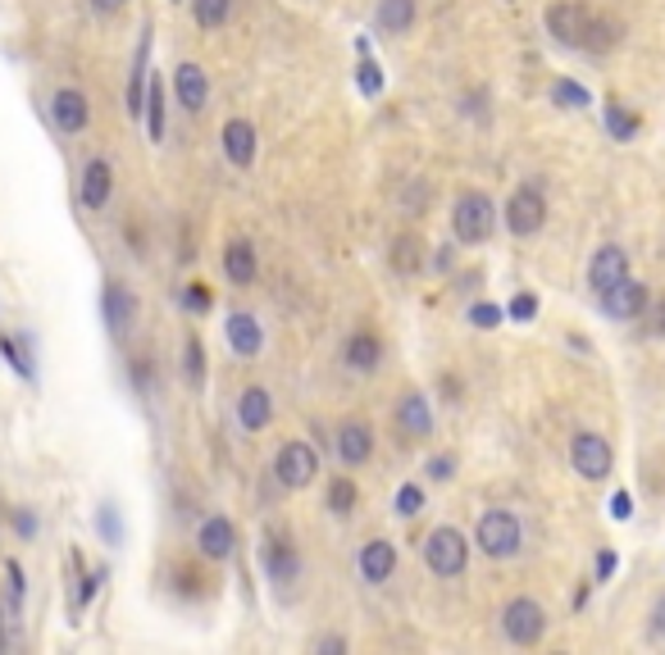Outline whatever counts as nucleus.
Listing matches in <instances>:
<instances>
[{
  "instance_id": "nucleus-25",
  "label": "nucleus",
  "mask_w": 665,
  "mask_h": 655,
  "mask_svg": "<svg viewBox=\"0 0 665 655\" xmlns=\"http://www.w3.org/2000/svg\"><path fill=\"white\" fill-rule=\"evenodd\" d=\"M255 268H261V260H255V246H251V242H229V251H224V274L246 287V283H255Z\"/></svg>"
},
{
  "instance_id": "nucleus-28",
  "label": "nucleus",
  "mask_w": 665,
  "mask_h": 655,
  "mask_svg": "<svg viewBox=\"0 0 665 655\" xmlns=\"http://www.w3.org/2000/svg\"><path fill=\"white\" fill-rule=\"evenodd\" d=\"M392 268H397V274H420V268H424V246H420L415 233H401L392 242Z\"/></svg>"
},
{
  "instance_id": "nucleus-19",
  "label": "nucleus",
  "mask_w": 665,
  "mask_h": 655,
  "mask_svg": "<svg viewBox=\"0 0 665 655\" xmlns=\"http://www.w3.org/2000/svg\"><path fill=\"white\" fill-rule=\"evenodd\" d=\"M338 455L347 459V465H365L369 455H374V429H369L365 419H347V423H338Z\"/></svg>"
},
{
  "instance_id": "nucleus-17",
  "label": "nucleus",
  "mask_w": 665,
  "mask_h": 655,
  "mask_svg": "<svg viewBox=\"0 0 665 655\" xmlns=\"http://www.w3.org/2000/svg\"><path fill=\"white\" fill-rule=\"evenodd\" d=\"M224 337H229V346L238 356H261L265 351V328H261V319L255 315H246V310H238V315H229L224 319Z\"/></svg>"
},
{
  "instance_id": "nucleus-43",
  "label": "nucleus",
  "mask_w": 665,
  "mask_h": 655,
  "mask_svg": "<svg viewBox=\"0 0 665 655\" xmlns=\"http://www.w3.org/2000/svg\"><path fill=\"white\" fill-rule=\"evenodd\" d=\"M182 305H192V310L201 315V310H210V296H205V287L197 283V287H188V292H182Z\"/></svg>"
},
{
  "instance_id": "nucleus-11",
  "label": "nucleus",
  "mask_w": 665,
  "mask_h": 655,
  "mask_svg": "<svg viewBox=\"0 0 665 655\" xmlns=\"http://www.w3.org/2000/svg\"><path fill=\"white\" fill-rule=\"evenodd\" d=\"M265 573H270V583H278V588H292L302 578V556H297V547H292L283 532L265 537Z\"/></svg>"
},
{
  "instance_id": "nucleus-3",
  "label": "nucleus",
  "mask_w": 665,
  "mask_h": 655,
  "mask_svg": "<svg viewBox=\"0 0 665 655\" xmlns=\"http://www.w3.org/2000/svg\"><path fill=\"white\" fill-rule=\"evenodd\" d=\"M424 564H429L433 578H461L465 564H469V542L456 528L442 524V528H433L424 537Z\"/></svg>"
},
{
  "instance_id": "nucleus-34",
  "label": "nucleus",
  "mask_w": 665,
  "mask_h": 655,
  "mask_svg": "<svg viewBox=\"0 0 665 655\" xmlns=\"http://www.w3.org/2000/svg\"><path fill=\"white\" fill-rule=\"evenodd\" d=\"M606 133H611L615 141H630V137L638 133V119H634V114L624 109L620 101H611V105H606Z\"/></svg>"
},
{
  "instance_id": "nucleus-23",
  "label": "nucleus",
  "mask_w": 665,
  "mask_h": 655,
  "mask_svg": "<svg viewBox=\"0 0 665 655\" xmlns=\"http://www.w3.org/2000/svg\"><path fill=\"white\" fill-rule=\"evenodd\" d=\"M238 419H242V429L246 433H265L270 429V419H274V401L265 388H246L242 401H238Z\"/></svg>"
},
{
  "instance_id": "nucleus-40",
  "label": "nucleus",
  "mask_w": 665,
  "mask_h": 655,
  "mask_svg": "<svg viewBox=\"0 0 665 655\" xmlns=\"http://www.w3.org/2000/svg\"><path fill=\"white\" fill-rule=\"evenodd\" d=\"M506 315H510V319H520V324H529V319L538 315V300H534V296H515Z\"/></svg>"
},
{
  "instance_id": "nucleus-32",
  "label": "nucleus",
  "mask_w": 665,
  "mask_h": 655,
  "mask_svg": "<svg viewBox=\"0 0 665 655\" xmlns=\"http://www.w3.org/2000/svg\"><path fill=\"white\" fill-rule=\"evenodd\" d=\"M192 14L201 28H224L233 14V0H192Z\"/></svg>"
},
{
  "instance_id": "nucleus-39",
  "label": "nucleus",
  "mask_w": 665,
  "mask_h": 655,
  "mask_svg": "<svg viewBox=\"0 0 665 655\" xmlns=\"http://www.w3.org/2000/svg\"><path fill=\"white\" fill-rule=\"evenodd\" d=\"M360 92H365V96H379V92H383V73H379L374 60L360 64Z\"/></svg>"
},
{
  "instance_id": "nucleus-35",
  "label": "nucleus",
  "mask_w": 665,
  "mask_h": 655,
  "mask_svg": "<svg viewBox=\"0 0 665 655\" xmlns=\"http://www.w3.org/2000/svg\"><path fill=\"white\" fill-rule=\"evenodd\" d=\"M328 510L338 515V519H347V515L356 510V483H351V478H332V487H328Z\"/></svg>"
},
{
  "instance_id": "nucleus-49",
  "label": "nucleus",
  "mask_w": 665,
  "mask_h": 655,
  "mask_svg": "<svg viewBox=\"0 0 665 655\" xmlns=\"http://www.w3.org/2000/svg\"><path fill=\"white\" fill-rule=\"evenodd\" d=\"M611 573H615V556L602 551V556H598V578H611Z\"/></svg>"
},
{
  "instance_id": "nucleus-46",
  "label": "nucleus",
  "mask_w": 665,
  "mask_h": 655,
  "mask_svg": "<svg viewBox=\"0 0 665 655\" xmlns=\"http://www.w3.org/2000/svg\"><path fill=\"white\" fill-rule=\"evenodd\" d=\"M315 651H347V637L324 633V637H315Z\"/></svg>"
},
{
  "instance_id": "nucleus-27",
  "label": "nucleus",
  "mask_w": 665,
  "mask_h": 655,
  "mask_svg": "<svg viewBox=\"0 0 665 655\" xmlns=\"http://www.w3.org/2000/svg\"><path fill=\"white\" fill-rule=\"evenodd\" d=\"M141 114H146V128H151V141L165 137V83L156 78H146V101H141Z\"/></svg>"
},
{
  "instance_id": "nucleus-13",
  "label": "nucleus",
  "mask_w": 665,
  "mask_h": 655,
  "mask_svg": "<svg viewBox=\"0 0 665 655\" xmlns=\"http://www.w3.org/2000/svg\"><path fill=\"white\" fill-rule=\"evenodd\" d=\"M392 419H397V433H401L405 442H424V437H433V410H429V401H424L420 392H405V397L397 401Z\"/></svg>"
},
{
  "instance_id": "nucleus-36",
  "label": "nucleus",
  "mask_w": 665,
  "mask_h": 655,
  "mask_svg": "<svg viewBox=\"0 0 665 655\" xmlns=\"http://www.w3.org/2000/svg\"><path fill=\"white\" fill-rule=\"evenodd\" d=\"M420 510H424V492H420L415 483H401V487H397V515H401V519H415Z\"/></svg>"
},
{
  "instance_id": "nucleus-30",
  "label": "nucleus",
  "mask_w": 665,
  "mask_h": 655,
  "mask_svg": "<svg viewBox=\"0 0 665 655\" xmlns=\"http://www.w3.org/2000/svg\"><path fill=\"white\" fill-rule=\"evenodd\" d=\"M182 373H188L192 388H201L205 382V351H201V337L188 332V341H182Z\"/></svg>"
},
{
  "instance_id": "nucleus-2",
  "label": "nucleus",
  "mask_w": 665,
  "mask_h": 655,
  "mask_svg": "<svg viewBox=\"0 0 665 655\" xmlns=\"http://www.w3.org/2000/svg\"><path fill=\"white\" fill-rule=\"evenodd\" d=\"M452 228H456V242L484 246L493 237V228H497L493 197H484V191H465V197L456 201V210H452Z\"/></svg>"
},
{
  "instance_id": "nucleus-9",
  "label": "nucleus",
  "mask_w": 665,
  "mask_h": 655,
  "mask_svg": "<svg viewBox=\"0 0 665 655\" xmlns=\"http://www.w3.org/2000/svg\"><path fill=\"white\" fill-rule=\"evenodd\" d=\"M101 315H105V328H109V332H115L119 341H128L133 328H137V296H133L124 283H109L105 296H101Z\"/></svg>"
},
{
  "instance_id": "nucleus-26",
  "label": "nucleus",
  "mask_w": 665,
  "mask_h": 655,
  "mask_svg": "<svg viewBox=\"0 0 665 655\" xmlns=\"http://www.w3.org/2000/svg\"><path fill=\"white\" fill-rule=\"evenodd\" d=\"M620 36H624L620 19H611V14H593V23H588V36H583V51L606 55V51L620 42Z\"/></svg>"
},
{
  "instance_id": "nucleus-50",
  "label": "nucleus",
  "mask_w": 665,
  "mask_h": 655,
  "mask_svg": "<svg viewBox=\"0 0 665 655\" xmlns=\"http://www.w3.org/2000/svg\"><path fill=\"white\" fill-rule=\"evenodd\" d=\"M0 651H6V628H0Z\"/></svg>"
},
{
  "instance_id": "nucleus-5",
  "label": "nucleus",
  "mask_w": 665,
  "mask_h": 655,
  "mask_svg": "<svg viewBox=\"0 0 665 655\" xmlns=\"http://www.w3.org/2000/svg\"><path fill=\"white\" fill-rule=\"evenodd\" d=\"M542 223H547V197H542V187H538V182L515 187L510 201H506V228H510L515 237H534Z\"/></svg>"
},
{
  "instance_id": "nucleus-31",
  "label": "nucleus",
  "mask_w": 665,
  "mask_h": 655,
  "mask_svg": "<svg viewBox=\"0 0 665 655\" xmlns=\"http://www.w3.org/2000/svg\"><path fill=\"white\" fill-rule=\"evenodd\" d=\"M96 532H101V542L105 547H124V519H119V506H105L96 510Z\"/></svg>"
},
{
  "instance_id": "nucleus-33",
  "label": "nucleus",
  "mask_w": 665,
  "mask_h": 655,
  "mask_svg": "<svg viewBox=\"0 0 665 655\" xmlns=\"http://www.w3.org/2000/svg\"><path fill=\"white\" fill-rule=\"evenodd\" d=\"M551 101H557L561 109H588V105H593L588 87H579V83H570V78H557V83H551Z\"/></svg>"
},
{
  "instance_id": "nucleus-41",
  "label": "nucleus",
  "mask_w": 665,
  "mask_h": 655,
  "mask_svg": "<svg viewBox=\"0 0 665 655\" xmlns=\"http://www.w3.org/2000/svg\"><path fill=\"white\" fill-rule=\"evenodd\" d=\"M452 469H456V459H447V455L429 459V478H437V483H447V478H452Z\"/></svg>"
},
{
  "instance_id": "nucleus-22",
  "label": "nucleus",
  "mask_w": 665,
  "mask_h": 655,
  "mask_svg": "<svg viewBox=\"0 0 665 655\" xmlns=\"http://www.w3.org/2000/svg\"><path fill=\"white\" fill-rule=\"evenodd\" d=\"M109 191H115V169H109V160H87V169H83V187H78L83 205H87V210H105Z\"/></svg>"
},
{
  "instance_id": "nucleus-10",
  "label": "nucleus",
  "mask_w": 665,
  "mask_h": 655,
  "mask_svg": "<svg viewBox=\"0 0 665 655\" xmlns=\"http://www.w3.org/2000/svg\"><path fill=\"white\" fill-rule=\"evenodd\" d=\"M51 124H55L60 133H68V137L87 133V124H92V105H87V96H83L78 87H60V92L51 96Z\"/></svg>"
},
{
  "instance_id": "nucleus-6",
  "label": "nucleus",
  "mask_w": 665,
  "mask_h": 655,
  "mask_svg": "<svg viewBox=\"0 0 665 655\" xmlns=\"http://www.w3.org/2000/svg\"><path fill=\"white\" fill-rule=\"evenodd\" d=\"M502 633L515 642V646H538L542 633H547V610L529 596H515L506 610H502Z\"/></svg>"
},
{
  "instance_id": "nucleus-18",
  "label": "nucleus",
  "mask_w": 665,
  "mask_h": 655,
  "mask_svg": "<svg viewBox=\"0 0 665 655\" xmlns=\"http://www.w3.org/2000/svg\"><path fill=\"white\" fill-rule=\"evenodd\" d=\"M379 360H383V341H379V332L360 328V332L347 337V346H342V365H347L351 373H374Z\"/></svg>"
},
{
  "instance_id": "nucleus-7",
  "label": "nucleus",
  "mask_w": 665,
  "mask_h": 655,
  "mask_svg": "<svg viewBox=\"0 0 665 655\" xmlns=\"http://www.w3.org/2000/svg\"><path fill=\"white\" fill-rule=\"evenodd\" d=\"M570 465H574L579 478L602 483V478L611 474V465H615L611 442H606L602 433H574V437H570Z\"/></svg>"
},
{
  "instance_id": "nucleus-8",
  "label": "nucleus",
  "mask_w": 665,
  "mask_h": 655,
  "mask_svg": "<svg viewBox=\"0 0 665 655\" xmlns=\"http://www.w3.org/2000/svg\"><path fill=\"white\" fill-rule=\"evenodd\" d=\"M588 23H593V14H588V6H579V0H557V6H547V32L557 36L561 46H583Z\"/></svg>"
},
{
  "instance_id": "nucleus-12",
  "label": "nucleus",
  "mask_w": 665,
  "mask_h": 655,
  "mask_svg": "<svg viewBox=\"0 0 665 655\" xmlns=\"http://www.w3.org/2000/svg\"><path fill=\"white\" fill-rule=\"evenodd\" d=\"M624 278H630V255H624V246H602L593 255V264H588V287H593L598 296H606Z\"/></svg>"
},
{
  "instance_id": "nucleus-15",
  "label": "nucleus",
  "mask_w": 665,
  "mask_h": 655,
  "mask_svg": "<svg viewBox=\"0 0 665 655\" xmlns=\"http://www.w3.org/2000/svg\"><path fill=\"white\" fill-rule=\"evenodd\" d=\"M219 146H224V156L238 165V169H251L255 165V146H261V137H255V124L246 119H229L224 133H219Z\"/></svg>"
},
{
  "instance_id": "nucleus-45",
  "label": "nucleus",
  "mask_w": 665,
  "mask_h": 655,
  "mask_svg": "<svg viewBox=\"0 0 665 655\" xmlns=\"http://www.w3.org/2000/svg\"><path fill=\"white\" fill-rule=\"evenodd\" d=\"M652 637L656 642H665V596L656 601V610H652Z\"/></svg>"
},
{
  "instance_id": "nucleus-4",
  "label": "nucleus",
  "mask_w": 665,
  "mask_h": 655,
  "mask_svg": "<svg viewBox=\"0 0 665 655\" xmlns=\"http://www.w3.org/2000/svg\"><path fill=\"white\" fill-rule=\"evenodd\" d=\"M315 474H319V455H315L310 442H283V446H278V455H274V478H278V487L302 492V487L315 483Z\"/></svg>"
},
{
  "instance_id": "nucleus-24",
  "label": "nucleus",
  "mask_w": 665,
  "mask_h": 655,
  "mask_svg": "<svg viewBox=\"0 0 665 655\" xmlns=\"http://www.w3.org/2000/svg\"><path fill=\"white\" fill-rule=\"evenodd\" d=\"M146 60H151V23L141 28V42H137V55H133V78H128V114H141V101H146Z\"/></svg>"
},
{
  "instance_id": "nucleus-38",
  "label": "nucleus",
  "mask_w": 665,
  "mask_h": 655,
  "mask_svg": "<svg viewBox=\"0 0 665 655\" xmlns=\"http://www.w3.org/2000/svg\"><path fill=\"white\" fill-rule=\"evenodd\" d=\"M469 324L474 328H497L502 310H497V305H488V300H478V305H469Z\"/></svg>"
},
{
  "instance_id": "nucleus-42",
  "label": "nucleus",
  "mask_w": 665,
  "mask_h": 655,
  "mask_svg": "<svg viewBox=\"0 0 665 655\" xmlns=\"http://www.w3.org/2000/svg\"><path fill=\"white\" fill-rule=\"evenodd\" d=\"M611 515H615V519H630V515H634V496H630V492H615V496H611Z\"/></svg>"
},
{
  "instance_id": "nucleus-14",
  "label": "nucleus",
  "mask_w": 665,
  "mask_h": 655,
  "mask_svg": "<svg viewBox=\"0 0 665 655\" xmlns=\"http://www.w3.org/2000/svg\"><path fill=\"white\" fill-rule=\"evenodd\" d=\"M173 96H178V105L188 109V114H201L205 101H210L205 68H201V64H178V68H173Z\"/></svg>"
},
{
  "instance_id": "nucleus-20",
  "label": "nucleus",
  "mask_w": 665,
  "mask_h": 655,
  "mask_svg": "<svg viewBox=\"0 0 665 655\" xmlns=\"http://www.w3.org/2000/svg\"><path fill=\"white\" fill-rule=\"evenodd\" d=\"M356 569H360L365 583H388L392 569H397V547L383 542V537H374V542H365V547H360Z\"/></svg>"
},
{
  "instance_id": "nucleus-47",
  "label": "nucleus",
  "mask_w": 665,
  "mask_h": 655,
  "mask_svg": "<svg viewBox=\"0 0 665 655\" xmlns=\"http://www.w3.org/2000/svg\"><path fill=\"white\" fill-rule=\"evenodd\" d=\"M14 528H19V537H32V532H36L32 510H14Z\"/></svg>"
},
{
  "instance_id": "nucleus-37",
  "label": "nucleus",
  "mask_w": 665,
  "mask_h": 655,
  "mask_svg": "<svg viewBox=\"0 0 665 655\" xmlns=\"http://www.w3.org/2000/svg\"><path fill=\"white\" fill-rule=\"evenodd\" d=\"M0 356H6V360L14 365V373H19V378H32V356H28V346L19 351V346H14L6 332H0Z\"/></svg>"
},
{
  "instance_id": "nucleus-48",
  "label": "nucleus",
  "mask_w": 665,
  "mask_h": 655,
  "mask_svg": "<svg viewBox=\"0 0 665 655\" xmlns=\"http://www.w3.org/2000/svg\"><path fill=\"white\" fill-rule=\"evenodd\" d=\"M128 6V0H92V10L101 14V19H109V14H119Z\"/></svg>"
},
{
  "instance_id": "nucleus-29",
  "label": "nucleus",
  "mask_w": 665,
  "mask_h": 655,
  "mask_svg": "<svg viewBox=\"0 0 665 655\" xmlns=\"http://www.w3.org/2000/svg\"><path fill=\"white\" fill-rule=\"evenodd\" d=\"M415 23V0H379V28L383 32H405Z\"/></svg>"
},
{
  "instance_id": "nucleus-21",
  "label": "nucleus",
  "mask_w": 665,
  "mask_h": 655,
  "mask_svg": "<svg viewBox=\"0 0 665 655\" xmlns=\"http://www.w3.org/2000/svg\"><path fill=\"white\" fill-rule=\"evenodd\" d=\"M602 305H606V315L611 319H638L647 305H652V296H647V287L643 283H634V278H624L620 287H611L606 296H602Z\"/></svg>"
},
{
  "instance_id": "nucleus-44",
  "label": "nucleus",
  "mask_w": 665,
  "mask_h": 655,
  "mask_svg": "<svg viewBox=\"0 0 665 655\" xmlns=\"http://www.w3.org/2000/svg\"><path fill=\"white\" fill-rule=\"evenodd\" d=\"M647 332H652V337H665V300H661V305H652V315H647Z\"/></svg>"
},
{
  "instance_id": "nucleus-16",
  "label": "nucleus",
  "mask_w": 665,
  "mask_h": 655,
  "mask_svg": "<svg viewBox=\"0 0 665 655\" xmlns=\"http://www.w3.org/2000/svg\"><path fill=\"white\" fill-rule=\"evenodd\" d=\"M197 547H201L205 560H229L233 547H238V528H233V519L210 515V519L201 524V532H197Z\"/></svg>"
},
{
  "instance_id": "nucleus-1",
  "label": "nucleus",
  "mask_w": 665,
  "mask_h": 655,
  "mask_svg": "<svg viewBox=\"0 0 665 655\" xmlns=\"http://www.w3.org/2000/svg\"><path fill=\"white\" fill-rule=\"evenodd\" d=\"M474 542H478V551H484L488 560H510V556H520V547H525V528H520V519H515L510 510H488V515H478Z\"/></svg>"
}]
</instances>
